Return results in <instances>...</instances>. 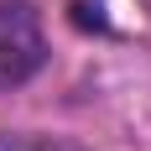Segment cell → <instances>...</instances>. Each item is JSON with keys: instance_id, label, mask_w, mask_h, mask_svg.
Instances as JSON below:
<instances>
[{"instance_id": "cell-2", "label": "cell", "mask_w": 151, "mask_h": 151, "mask_svg": "<svg viewBox=\"0 0 151 151\" xmlns=\"http://www.w3.org/2000/svg\"><path fill=\"white\" fill-rule=\"evenodd\" d=\"M0 151H89L68 136H31V130H0Z\"/></svg>"}, {"instance_id": "cell-3", "label": "cell", "mask_w": 151, "mask_h": 151, "mask_svg": "<svg viewBox=\"0 0 151 151\" xmlns=\"http://www.w3.org/2000/svg\"><path fill=\"white\" fill-rule=\"evenodd\" d=\"M73 21H78V26H94V31L109 26L104 16H99V0H73Z\"/></svg>"}, {"instance_id": "cell-1", "label": "cell", "mask_w": 151, "mask_h": 151, "mask_svg": "<svg viewBox=\"0 0 151 151\" xmlns=\"http://www.w3.org/2000/svg\"><path fill=\"white\" fill-rule=\"evenodd\" d=\"M47 68V31L31 0H0V94L21 89Z\"/></svg>"}]
</instances>
